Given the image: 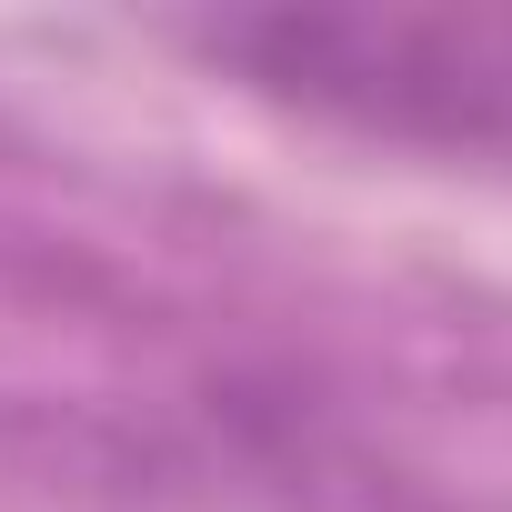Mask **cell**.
I'll return each mask as SVG.
<instances>
[{"instance_id":"6da1fadb","label":"cell","mask_w":512,"mask_h":512,"mask_svg":"<svg viewBox=\"0 0 512 512\" xmlns=\"http://www.w3.org/2000/svg\"><path fill=\"white\" fill-rule=\"evenodd\" d=\"M211 41L251 81L362 131L512 151V11H272Z\"/></svg>"}]
</instances>
